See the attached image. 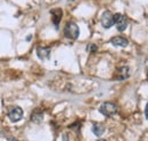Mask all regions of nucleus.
I'll use <instances>...</instances> for the list:
<instances>
[{"label":"nucleus","mask_w":148,"mask_h":141,"mask_svg":"<svg viewBox=\"0 0 148 141\" xmlns=\"http://www.w3.org/2000/svg\"><path fill=\"white\" fill-rule=\"evenodd\" d=\"M64 35L67 39L76 40L79 38V35H80V29H79V26L75 23H73V22L66 23V25L64 27Z\"/></svg>","instance_id":"f257e3e1"},{"label":"nucleus","mask_w":148,"mask_h":141,"mask_svg":"<svg viewBox=\"0 0 148 141\" xmlns=\"http://www.w3.org/2000/svg\"><path fill=\"white\" fill-rule=\"evenodd\" d=\"M99 112H100L104 116L111 117V116H114V115L117 113V106L115 105V104H113V103L107 101V103H104V104L100 105Z\"/></svg>","instance_id":"f03ea898"},{"label":"nucleus","mask_w":148,"mask_h":141,"mask_svg":"<svg viewBox=\"0 0 148 141\" xmlns=\"http://www.w3.org/2000/svg\"><path fill=\"white\" fill-rule=\"evenodd\" d=\"M113 24H115L120 32H123L128 27V18L122 14H115L113 15Z\"/></svg>","instance_id":"7ed1b4c3"},{"label":"nucleus","mask_w":148,"mask_h":141,"mask_svg":"<svg viewBox=\"0 0 148 141\" xmlns=\"http://www.w3.org/2000/svg\"><path fill=\"white\" fill-rule=\"evenodd\" d=\"M8 117L12 122H18L23 118V109L21 107H14L9 110L8 113Z\"/></svg>","instance_id":"20e7f679"},{"label":"nucleus","mask_w":148,"mask_h":141,"mask_svg":"<svg viewBox=\"0 0 148 141\" xmlns=\"http://www.w3.org/2000/svg\"><path fill=\"white\" fill-rule=\"evenodd\" d=\"M100 23L104 29H111L114 25L113 24V15L111 12H108V10L104 12V14L101 15V18H100Z\"/></svg>","instance_id":"39448f33"},{"label":"nucleus","mask_w":148,"mask_h":141,"mask_svg":"<svg viewBox=\"0 0 148 141\" xmlns=\"http://www.w3.org/2000/svg\"><path fill=\"white\" fill-rule=\"evenodd\" d=\"M50 14H51V19H53V24L55 26V29H58V25H59V22L63 17V10L60 8H55L53 10H50Z\"/></svg>","instance_id":"423d86ee"},{"label":"nucleus","mask_w":148,"mask_h":141,"mask_svg":"<svg viewBox=\"0 0 148 141\" xmlns=\"http://www.w3.org/2000/svg\"><path fill=\"white\" fill-rule=\"evenodd\" d=\"M129 75H130L129 67L124 66V67H121V68H119V70L115 72V74H114V79H115V80H119V81H122V80L128 79Z\"/></svg>","instance_id":"0eeeda50"},{"label":"nucleus","mask_w":148,"mask_h":141,"mask_svg":"<svg viewBox=\"0 0 148 141\" xmlns=\"http://www.w3.org/2000/svg\"><path fill=\"white\" fill-rule=\"evenodd\" d=\"M111 43L115 47H127L129 44V41L123 36H114L111 39Z\"/></svg>","instance_id":"6e6552de"},{"label":"nucleus","mask_w":148,"mask_h":141,"mask_svg":"<svg viewBox=\"0 0 148 141\" xmlns=\"http://www.w3.org/2000/svg\"><path fill=\"white\" fill-rule=\"evenodd\" d=\"M50 49L47 47H38L37 48V55L40 59H49L50 57Z\"/></svg>","instance_id":"1a4fd4ad"},{"label":"nucleus","mask_w":148,"mask_h":141,"mask_svg":"<svg viewBox=\"0 0 148 141\" xmlns=\"http://www.w3.org/2000/svg\"><path fill=\"white\" fill-rule=\"evenodd\" d=\"M91 130H92L95 136L100 137V136H103V133L105 132V125L101 123H95L92 125V127H91Z\"/></svg>","instance_id":"9d476101"},{"label":"nucleus","mask_w":148,"mask_h":141,"mask_svg":"<svg viewBox=\"0 0 148 141\" xmlns=\"http://www.w3.org/2000/svg\"><path fill=\"white\" fill-rule=\"evenodd\" d=\"M31 121L36 124H40L43 121V113L40 112V110H34L31 115Z\"/></svg>","instance_id":"9b49d317"},{"label":"nucleus","mask_w":148,"mask_h":141,"mask_svg":"<svg viewBox=\"0 0 148 141\" xmlns=\"http://www.w3.org/2000/svg\"><path fill=\"white\" fill-rule=\"evenodd\" d=\"M97 46H95V44H89L88 47H87V51H90V53H95V51H97Z\"/></svg>","instance_id":"f8f14e48"},{"label":"nucleus","mask_w":148,"mask_h":141,"mask_svg":"<svg viewBox=\"0 0 148 141\" xmlns=\"http://www.w3.org/2000/svg\"><path fill=\"white\" fill-rule=\"evenodd\" d=\"M67 1H73V0H67Z\"/></svg>","instance_id":"ddd939ff"}]
</instances>
